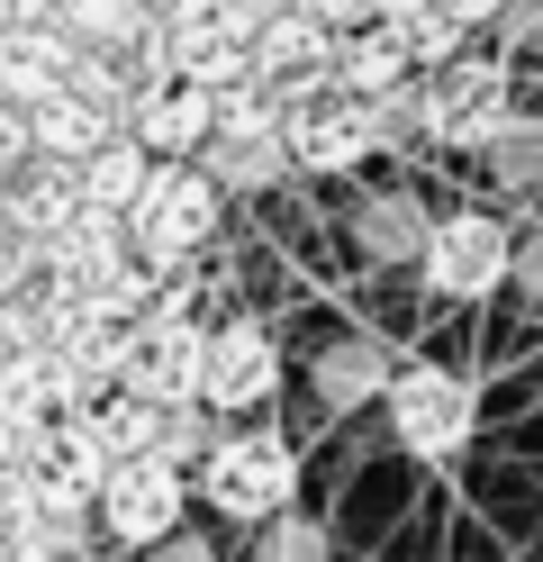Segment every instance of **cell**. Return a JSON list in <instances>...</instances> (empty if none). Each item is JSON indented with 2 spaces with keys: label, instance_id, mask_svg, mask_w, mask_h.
Instances as JSON below:
<instances>
[{
  "label": "cell",
  "instance_id": "1",
  "mask_svg": "<svg viewBox=\"0 0 543 562\" xmlns=\"http://www.w3.org/2000/svg\"><path fill=\"white\" fill-rule=\"evenodd\" d=\"M217 218H227V200H217V182H208L200 164H155L118 227H127V255L155 272V281H172V272H191L208 255Z\"/></svg>",
  "mask_w": 543,
  "mask_h": 562
},
{
  "label": "cell",
  "instance_id": "2",
  "mask_svg": "<svg viewBox=\"0 0 543 562\" xmlns=\"http://www.w3.org/2000/svg\"><path fill=\"white\" fill-rule=\"evenodd\" d=\"M200 499L236 526H263L281 508H299V445L281 427H227L200 453Z\"/></svg>",
  "mask_w": 543,
  "mask_h": 562
},
{
  "label": "cell",
  "instance_id": "3",
  "mask_svg": "<svg viewBox=\"0 0 543 562\" xmlns=\"http://www.w3.org/2000/svg\"><path fill=\"white\" fill-rule=\"evenodd\" d=\"M417 119H426V146L444 155H480L489 136L517 119V64L507 55H453L444 74H417Z\"/></svg>",
  "mask_w": 543,
  "mask_h": 562
},
{
  "label": "cell",
  "instance_id": "4",
  "mask_svg": "<svg viewBox=\"0 0 543 562\" xmlns=\"http://www.w3.org/2000/svg\"><path fill=\"white\" fill-rule=\"evenodd\" d=\"M381 408H389V436L408 463H453L480 436V391H471V372H444V363H398Z\"/></svg>",
  "mask_w": 543,
  "mask_h": 562
},
{
  "label": "cell",
  "instance_id": "5",
  "mask_svg": "<svg viewBox=\"0 0 543 562\" xmlns=\"http://www.w3.org/2000/svg\"><path fill=\"white\" fill-rule=\"evenodd\" d=\"M507 245H517V227L498 218V209H444V218L426 227L417 245V281H426V300H498L507 291Z\"/></svg>",
  "mask_w": 543,
  "mask_h": 562
},
{
  "label": "cell",
  "instance_id": "6",
  "mask_svg": "<svg viewBox=\"0 0 543 562\" xmlns=\"http://www.w3.org/2000/svg\"><path fill=\"white\" fill-rule=\"evenodd\" d=\"M200 345H208V327L181 308V291H155V308L127 327L118 391L145 408H200Z\"/></svg>",
  "mask_w": 543,
  "mask_h": 562
},
{
  "label": "cell",
  "instance_id": "7",
  "mask_svg": "<svg viewBox=\"0 0 543 562\" xmlns=\"http://www.w3.org/2000/svg\"><path fill=\"white\" fill-rule=\"evenodd\" d=\"M181 508H191V481H181L172 463H155V453H127V463H109V481L91 490V517L109 544L127 553H155L163 536H181Z\"/></svg>",
  "mask_w": 543,
  "mask_h": 562
},
{
  "label": "cell",
  "instance_id": "8",
  "mask_svg": "<svg viewBox=\"0 0 543 562\" xmlns=\"http://www.w3.org/2000/svg\"><path fill=\"white\" fill-rule=\"evenodd\" d=\"M281 155H290V172L344 182V172H362L381 155V136H372V110H362V100L308 91V100H281Z\"/></svg>",
  "mask_w": 543,
  "mask_h": 562
},
{
  "label": "cell",
  "instance_id": "9",
  "mask_svg": "<svg viewBox=\"0 0 543 562\" xmlns=\"http://www.w3.org/2000/svg\"><path fill=\"white\" fill-rule=\"evenodd\" d=\"M281 391V345L263 318H227V327H208L200 345V408L208 417H253V408H272Z\"/></svg>",
  "mask_w": 543,
  "mask_h": 562
},
{
  "label": "cell",
  "instance_id": "10",
  "mask_svg": "<svg viewBox=\"0 0 543 562\" xmlns=\"http://www.w3.org/2000/svg\"><path fill=\"white\" fill-rule=\"evenodd\" d=\"M208 127H217V100H208L200 82H181V74H163V82H136L127 119H118V136H136V146L155 155V164H200Z\"/></svg>",
  "mask_w": 543,
  "mask_h": 562
},
{
  "label": "cell",
  "instance_id": "11",
  "mask_svg": "<svg viewBox=\"0 0 543 562\" xmlns=\"http://www.w3.org/2000/svg\"><path fill=\"white\" fill-rule=\"evenodd\" d=\"M19 119H27V164H64V172L118 136V119L91 110L82 91H46V100H36V110H19Z\"/></svg>",
  "mask_w": 543,
  "mask_h": 562
},
{
  "label": "cell",
  "instance_id": "12",
  "mask_svg": "<svg viewBox=\"0 0 543 562\" xmlns=\"http://www.w3.org/2000/svg\"><path fill=\"white\" fill-rule=\"evenodd\" d=\"M398 82H408V55H398V37H389L381 19L344 27L336 55H326V91H344V100H381V91H398Z\"/></svg>",
  "mask_w": 543,
  "mask_h": 562
},
{
  "label": "cell",
  "instance_id": "13",
  "mask_svg": "<svg viewBox=\"0 0 543 562\" xmlns=\"http://www.w3.org/2000/svg\"><path fill=\"white\" fill-rule=\"evenodd\" d=\"M426 227H434V209H426L417 191H381V200L353 209V245H362L372 263H417Z\"/></svg>",
  "mask_w": 543,
  "mask_h": 562
},
{
  "label": "cell",
  "instance_id": "14",
  "mask_svg": "<svg viewBox=\"0 0 543 562\" xmlns=\"http://www.w3.org/2000/svg\"><path fill=\"white\" fill-rule=\"evenodd\" d=\"M145 172H155V155H145L136 136H109L100 155L72 164V191H82V209H100V218H127L136 191H145Z\"/></svg>",
  "mask_w": 543,
  "mask_h": 562
},
{
  "label": "cell",
  "instance_id": "15",
  "mask_svg": "<svg viewBox=\"0 0 543 562\" xmlns=\"http://www.w3.org/2000/svg\"><path fill=\"white\" fill-rule=\"evenodd\" d=\"M200 172L217 182V200H227V191H272V182H290L281 127H272V136H208V146H200Z\"/></svg>",
  "mask_w": 543,
  "mask_h": 562
},
{
  "label": "cell",
  "instance_id": "16",
  "mask_svg": "<svg viewBox=\"0 0 543 562\" xmlns=\"http://www.w3.org/2000/svg\"><path fill=\"white\" fill-rule=\"evenodd\" d=\"M389 372H398V363L381 355L372 336H344V345H326V363H317V400L344 417V408H362V400H381Z\"/></svg>",
  "mask_w": 543,
  "mask_h": 562
},
{
  "label": "cell",
  "instance_id": "17",
  "mask_svg": "<svg viewBox=\"0 0 543 562\" xmlns=\"http://www.w3.org/2000/svg\"><path fill=\"white\" fill-rule=\"evenodd\" d=\"M55 19L72 27V46H91V55H127L145 27H155V0H55Z\"/></svg>",
  "mask_w": 543,
  "mask_h": 562
},
{
  "label": "cell",
  "instance_id": "18",
  "mask_svg": "<svg viewBox=\"0 0 543 562\" xmlns=\"http://www.w3.org/2000/svg\"><path fill=\"white\" fill-rule=\"evenodd\" d=\"M480 172H489V182L498 191H543V119L534 110H517V119H507L498 136H489V146H480Z\"/></svg>",
  "mask_w": 543,
  "mask_h": 562
},
{
  "label": "cell",
  "instance_id": "19",
  "mask_svg": "<svg viewBox=\"0 0 543 562\" xmlns=\"http://www.w3.org/2000/svg\"><path fill=\"white\" fill-rule=\"evenodd\" d=\"M253 562H336V536H326L317 517H263L253 526Z\"/></svg>",
  "mask_w": 543,
  "mask_h": 562
},
{
  "label": "cell",
  "instance_id": "20",
  "mask_svg": "<svg viewBox=\"0 0 543 562\" xmlns=\"http://www.w3.org/2000/svg\"><path fill=\"white\" fill-rule=\"evenodd\" d=\"M389 37H398V55H408V74H444V64L471 46V37H462V27H453L444 10H417V19H398Z\"/></svg>",
  "mask_w": 543,
  "mask_h": 562
},
{
  "label": "cell",
  "instance_id": "21",
  "mask_svg": "<svg viewBox=\"0 0 543 562\" xmlns=\"http://www.w3.org/2000/svg\"><path fill=\"white\" fill-rule=\"evenodd\" d=\"M498 55L507 64H543V0H507V10H498Z\"/></svg>",
  "mask_w": 543,
  "mask_h": 562
},
{
  "label": "cell",
  "instance_id": "22",
  "mask_svg": "<svg viewBox=\"0 0 543 562\" xmlns=\"http://www.w3.org/2000/svg\"><path fill=\"white\" fill-rule=\"evenodd\" d=\"M507 281H517L525 300H543V227H525L517 245H507Z\"/></svg>",
  "mask_w": 543,
  "mask_h": 562
},
{
  "label": "cell",
  "instance_id": "23",
  "mask_svg": "<svg viewBox=\"0 0 543 562\" xmlns=\"http://www.w3.org/2000/svg\"><path fill=\"white\" fill-rule=\"evenodd\" d=\"M290 10H299V19H317L326 37H344V27H362V19H372V0H290Z\"/></svg>",
  "mask_w": 543,
  "mask_h": 562
},
{
  "label": "cell",
  "instance_id": "24",
  "mask_svg": "<svg viewBox=\"0 0 543 562\" xmlns=\"http://www.w3.org/2000/svg\"><path fill=\"white\" fill-rule=\"evenodd\" d=\"M434 10H444L462 37H480V27H498V10H507V0H434Z\"/></svg>",
  "mask_w": 543,
  "mask_h": 562
},
{
  "label": "cell",
  "instance_id": "25",
  "mask_svg": "<svg viewBox=\"0 0 543 562\" xmlns=\"http://www.w3.org/2000/svg\"><path fill=\"white\" fill-rule=\"evenodd\" d=\"M155 562H217V553H208V544H191V536H163V544H155Z\"/></svg>",
  "mask_w": 543,
  "mask_h": 562
},
{
  "label": "cell",
  "instance_id": "26",
  "mask_svg": "<svg viewBox=\"0 0 543 562\" xmlns=\"http://www.w3.org/2000/svg\"><path fill=\"white\" fill-rule=\"evenodd\" d=\"M417 10H434V0H372V19H381V27H398V19H417Z\"/></svg>",
  "mask_w": 543,
  "mask_h": 562
},
{
  "label": "cell",
  "instance_id": "27",
  "mask_svg": "<svg viewBox=\"0 0 543 562\" xmlns=\"http://www.w3.org/2000/svg\"><path fill=\"white\" fill-rule=\"evenodd\" d=\"M227 10H236V19H245V27H263V19H272V10H290V0H227Z\"/></svg>",
  "mask_w": 543,
  "mask_h": 562
},
{
  "label": "cell",
  "instance_id": "28",
  "mask_svg": "<svg viewBox=\"0 0 543 562\" xmlns=\"http://www.w3.org/2000/svg\"><path fill=\"white\" fill-rule=\"evenodd\" d=\"M0 562H46V553H36V544H0Z\"/></svg>",
  "mask_w": 543,
  "mask_h": 562
},
{
  "label": "cell",
  "instance_id": "29",
  "mask_svg": "<svg viewBox=\"0 0 543 562\" xmlns=\"http://www.w3.org/2000/svg\"><path fill=\"white\" fill-rule=\"evenodd\" d=\"M82 562H127V553H82Z\"/></svg>",
  "mask_w": 543,
  "mask_h": 562
},
{
  "label": "cell",
  "instance_id": "30",
  "mask_svg": "<svg viewBox=\"0 0 543 562\" xmlns=\"http://www.w3.org/2000/svg\"><path fill=\"white\" fill-rule=\"evenodd\" d=\"M0 191H10V164H0Z\"/></svg>",
  "mask_w": 543,
  "mask_h": 562
},
{
  "label": "cell",
  "instance_id": "31",
  "mask_svg": "<svg viewBox=\"0 0 543 562\" xmlns=\"http://www.w3.org/2000/svg\"><path fill=\"white\" fill-rule=\"evenodd\" d=\"M534 119H543V110H534Z\"/></svg>",
  "mask_w": 543,
  "mask_h": 562
}]
</instances>
